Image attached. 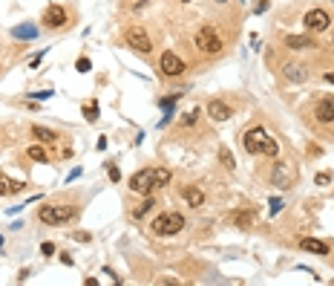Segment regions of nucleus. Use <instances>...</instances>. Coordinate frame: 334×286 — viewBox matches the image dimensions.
Wrapping results in <instances>:
<instances>
[{
    "label": "nucleus",
    "instance_id": "obj_1",
    "mask_svg": "<svg viewBox=\"0 0 334 286\" xmlns=\"http://www.w3.org/2000/svg\"><path fill=\"white\" fill-rule=\"evenodd\" d=\"M242 145H245V151L251 153V156H259V153H262V156H277V153H280L277 142L265 133L262 127H251V130L242 136Z\"/></svg>",
    "mask_w": 334,
    "mask_h": 286
},
{
    "label": "nucleus",
    "instance_id": "obj_2",
    "mask_svg": "<svg viewBox=\"0 0 334 286\" xmlns=\"http://www.w3.org/2000/svg\"><path fill=\"white\" fill-rule=\"evenodd\" d=\"M75 217V206H66V203H52V206H41L38 211V220L44 225H61V223H70Z\"/></svg>",
    "mask_w": 334,
    "mask_h": 286
},
{
    "label": "nucleus",
    "instance_id": "obj_3",
    "mask_svg": "<svg viewBox=\"0 0 334 286\" xmlns=\"http://www.w3.org/2000/svg\"><path fill=\"white\" fill-rule=\"evenodd\" d=\"M153 234H158V237H170V234H179L182 228H185V217L179 214V211H164V214H158L156 220H153Z\"/></svg>",
    "mask_w": 334,
    "mask_h": 286
},
{
    "label": "nucleus",
    "instance_id": "obj_4",
    "mask_svg": "<svg viewBox=\"0 0 334 286\" xmlns=\"http://www.w3.org/2000/svg\"><path fill=\"white\" fill-rule=\"evenodd\" d=\"M193 44L199 46V52H205V55H219L222 52V38L213 26H199L196 29Z\"/></svg>",
    "mask_w": 334,
    "mask_h": 286
},
{
    "label": "nucleus",
    "instance_id": "obj_5",
    "mask_svg": "<svg viewBox=\"0 0 334 286\" xmlns=\"http://www.w3.org/2000/svg\"><path fill=\"white\" fill-rule=\"evenodd\" d=\"M127 185H130V191H136V194H144V197H147V194H153V191H156V174H153V168L136 170Z\"/></svg>",
    "mask_w": 334,
    "mask_h": 286
},
{
    "label": "nucleus",
    "instance_id": "obj_6",
    "mask_svg": "<svg viewBox=\"0 0 334 286\" xmlns=\"http://www.w3.org/2000/svg\"><path fill=\"white\" fill-rule=\"evenodd\" d=\"M187 64L179 58L176 52H161V58H158V72L161 75H167V78H176V75H182L185 72Z\"/></svg>",
    "mask_w": 334,
    "mask_h": 286
},
{
    "label": "nucleus",
    "instance_id": "obj_7",
    "mask_svg": "<svg viewBox=\"0 0 334 286\" xmlns=\"http://www.w3.org/2000/svg\"><path fill=\"white\" fill-rule=\"evenodd\" d=\"M124 44H130L136 52H144V55L153 49V44H150V35H147L141 26H130V29H127V32H124Z\"/></svg>",
    "mask_w": 334,
    "mask_h": 286
},
{
    "label": "nucleus",
    "instance_id": "obj_8",
    "mask_svg": "<svg viewBox=\"0 0 334 286\" xmlns=\"http://www.w3.org/2000/svg\"><path fill=\"white\" fill-rule=\"evenodd\" d=\"M44 23L49 29H63V26H66V9L58 6V3H52V6L44 12Z\"/></svg>",
    "mask_w": 334,
    "mask_h": 286
},
{
    "label": "nucleus",
    "instance_id": "obj_9",
    "mask_svg": "<svg viewBox=\"0 0 334 286\" xmlns=\"http://www.w3.org/2000/svg\"><path fill=\"white\" fill-rule=\"evenodd\" d=\"M303 23H306V29H311V32H323V29H328V15H325L323 9H311L306 12V18H303Z\"/></svg>",
    "mask_w": 334,
    "mask_h": 286
},
{
    "label": "nucleus",
    "instance_id": "obj_10",
    "mask_svg": "<svg viewBox=\"0 0 334 286\" xmlns=\"http://www.w3.org/2000/svg\"><path fill=\"white\" fill-rule=\"evenodd\" d=\"M282 75L288 81H294V84H303V81L308 78V67L299 61H285L282 64Z\"/></svg>",
    "mask_w": 334,
    "mask_h": 286
},
{
    "label": "nucleus",
    "instance_id": "obj_11",
    "mask_svg": "<svg viewBox=\"0 0 334 286\" xmlns=\"http://www.w3.org/2000/svg\"><path fill=\"white\" fill-rule=\"evenodd\" d=\"M230 113H233V110H230L225 101H219V99H211V101H208V116H211L213 122H228Z\"/></svg>",
    "mask_w": 334,
    "mask_h": 286
},
{
    "label": "nucleus",
    "instance_id": "obj_12",
    "mask_svg": "<svg viewBox=\"0 0 334 286\" xmlns=\"http://www.w3.org/2000/svg\"><path fill=\"white\" fill-rule=\"evenodd\" d=\"M314 116H317V122L331 125V122H334V99H323V101H320V104L314 107Z\"/></svg>",
    "mask_w": 334,
    "mask_h": 286
},
{
    "label": "nucleus",
    "instance_id": "obj_13",
    "mask_svg": "<svg viewBox=\"0 0 334 286\" xmlns=\"http://www.w3.org/2000/svg\"><path fill=\"white\" fill-rule=\"evenodd\" d=\"M271 182L280 188H288L291 185V168L288 165H282V162H277L274 165V174H271Z\"/></svg>",
    "mask_w": 334,
    "mask_h": 286
},
{
    "label": "nucleus",
    "instance_id": "obj_14",
    "mask_svg": "<svg viewBox=\"0 0 334 286\" xmlns=\"http://www.w3.org/2000/svg\"><path fill=\"white\" fill-rule=\"evenodd\" d=\"M299 249L311 251V254H328V243L317 240V237H303V240H299Z\"/></svg>",
    "mask_w": 334,
    "mask_h": 286
},
{
    "label": "nucleus",
    "instance_id": "obj_15",
    "mask_svg": "<svg viewBox=\"0 0 334 286\" xmlns=\"http://www.w3.org/2000/svg\"><path fill=\"white\" fill-rule=\"evenodd\" d=\"M12 38H20V41H35V38H38V26H32V23L12 26Z\"/></svg>",
    "mask_w": 334,
    "mask_h": 286
},
{
    "label": "nucleus",
    "instance_id": "obj_16",
    "mask_svg": "<svg viewBox=\"0 0 334 286\" xmlns=\"http://www.w3.org/2000/svg\"><path fill=\"white\" fill-rule=\"evenodd\" d=\"M182 197H185V203H187L190 208L205 206V194L199 191V188H185V191H182Z\"/></svg>",
    "mask_w": 334,
    "mask_h": 286
},
{
    "label": "nucleus",
    "instance_id": "obj_17",
    "mask_svg": "<svg viewBox=\"0 0 334 286\" xmlns=\"http://www.w3.org/2000/svg\"><path fill=\"white\" fill-rule=\"evenodd\" d=\"M32 136H35L41 145H49V142H55V139H58V133H55V130H49V127H41V125L32 127Z\"/></svg>",
    "mask_w": 334,
    "mask_h": 286
},
{
    "label": "nucleus",
    "instance_id": "obj_18",
    "mask_svg": "<svg viewBox=\"0 0 334 286\" xmlns=\"http://www.w3.org/2000/svg\"><path fill=\"white\" fill-rule=\"evenodd\" d=\"M230 223L237 225V228H251L254 214H251V211H233V214H230Z\"/></svg>",
    "mask_w": 334,
    "mask_h": 286
},
{
    "label": "nucleus",
    "instance_id": "obj_19",
    "mask_svg": "<svg viewBox=\"0 0 334 286\" xmlns=\"http://www.w3.org/2000/svg\"><path fill=\"white\" fill-rule=\"evenodd\" d=\"M314 41L311 38H303V35H288L285 38V46H291V49H306V46H311Z\"/></svg>",
    "mask_w": 334,
    "mask_h": 286
},
{
    "label": "nucleus",
    "instance_id": "obj_20",
    "mask_svg": "<svg viewBox=\"0 0 334 286\" xmlns=\"http://www.w3.org/2000/svg\"><path fill=\"white\" fill-rule=\"evenodd\" d=\"M153 206H156V199H153V197L147 194V197H144V203H141V206L136 208V211H132V217H136V220H141L144 214H150V211H153Z\"/></svg>",
    "mask_w": 334,
    "mask_h": 286
},
{
    "label": "nucleus",
    "instance_id": "obj_21",
    "mask_svg": "<svg viewBox=\"0 0 334 286\" xmlns=\"http://www.w3.org/2000/svg\"><path fill=\"white\" fill-rule=\"evenodd\" d=\"M153 174H156V188H167V182L173 177L167 168H153Z\"/></svg>",
    "mask_w": 334,
    "mask_h": 286
},
{
    "label": "nucleus",
    "instance_id": "obj_22",
    "mask_svg": "<svg viewBox=\"0 0 334 286\" xmlns=\"http://www.w3.org/2000/svg\"><path fill=\"white\" fill-rule=\"evenodd\" d=\"M29 159H35V162H49V156H46V151H44V145H32V148H29Z\"/></svg>",
    "mask_w": 334,
    "mask_h": 286
},
{
    "label": "nucleus",
    "instance_id": "obj_23",
    "mask_svg": "<svg viewBox=\"0 0 334 286\" xmlns=\"http://www.w3.org/2000/svg\"><path fill=\"white\" fill-rule=\"evenodd\" d=\"M84 119H87V122H95L98 119V101H87V104H84Z\"/></svg>",
    "mask_w": 334,
    "mask_h": 286
},
{
    "label": "nucleus",
    "instance_id": "obj_24",
    "mask_svg": "<svg viewBox=\"0 0 334 286\" xmlns=\"http://www.w3.org/2000/svg\"><path fill=\"white\" fill-rule=\"evenodd\" d=\"M219 159H222V165H225L228 170H233V168H237V162H233V156H230V151H228V148H219Z\"/></svg>",
    "mask_w": 334,
    "mask_h": 286
},
{
    "label": "nucleus",
    "instance_id": "obj_25",
    "mask_svg": "<svg viewBox=\"0 0 334 286\" xmlns=\"http://www.w3.org/2000/svg\"><path fill=\"white\" fill-rule=\"evenodd\" d=\"M107 174H110V179H113V182H121V170L115 168V165H107Z\"/></svg>",
    "mask_w": 334,
    "mask_h": 286
},
{
    "label": "nucleus",
    "instance_id": "obj_26",
    "mask_svg": "<svg viewBox=\"0 0 334 286\" xmlns=\"http://www.w3.org/2000/svg\"><path fill=\"white\" fill-rule=\"evenodd\" d=\"M196 119H199V110H190V113L182 119V125H196Z\"/></svg>",
    "mask_w": 334,
    "mask_h": 286
},
{
    "label": "nucleus",
    "instance_id": "obj_27",
    "mask_svg": "<svg viewBox=\"0 0 334 286\" xmlns=\"http://www.w3.org/2000/svg\"><path fill=\"white\" fill-rule=\"evenodd\" d=\"M314 182H317V185H328V182H331V174H325V170H323V174H317V177H314Z\"/></svg>",
    "mask_w": 334,
    "mask_h": 286
},
{
    "label": "nucleus",
    "instance_id": "obj_28",
    "mask_svg": "<svg viewBox=\"0 0 334 286\" xmlns=\"http://www.w3.org/2000/svg\"><path fill=\"white\" fill-rule=\"evenodd\" d=\"M75 67H78V72H89V67H92V64H89V58H78V64H75Z\"/></svg>",
    "mask_w": 334,
    "mask_h": 286
},
{
    "label": "nucleus",
    "instance_id": "obj_29",
    "mask_svg": "<svg viewBox=\"0 0 334 286\" xmlns=\"http://www.w3.org/2000/svg\"><path fill=\"white\" fill-rule=\"evenodd\" d=\"M268 206H271V214H280V208H282V199H280V197H274L271 203H268Z\"/></svg>",
    "mask_w": 334,
    "mask_h": 286
},
{
    "label": "nucleus",
    "instance_id": "obj_30",
    "mask_svg": "<svg viewBox=\"0 0 334 286\" xmlns=\"http://www.w3.org/2000/svg\"><path fill=\"white\" fill-rule=\"evenodd\" d=\"M18 191H23V182L12 179V182H9V194H18Z\"/></svg>",
    "mask_w": 334,
    "mask_h": 286
},
{
    "label": "nucleus",
    "instance_id": "obj_31",
    "mask_svg": "<svg viewBox=\"0 0 334 286\" xmlns=\"http://www.w3.org/2000/svg\"><path fill=\"white\" fill-rule=\"evenodd\" d=\"M41 254L52 258V254H55V246H52V243H44V246H41Z\"/></svg>",
    "mask_w": 334,
    "mask_h": 286
},
{
    "label": "nucleus",
    "instance_id": "obj_32",
    "mask_svg": "<svg viewBox=\"0 0 334 286\" xmlns=\"http://www.w3.org/2000/svg\"><path fill=\"white\" fill-rule=\"evenodd\" d=\"M9 182H12V179L0 177V197H3V194H9Z\"/></svg>",
    "mask_w": 334,
    "mask_h": 286
},
{
    "label": "nucleus",
    "instance_id": "obj_33",
    "mask_svg": "<svg viewBox=\"0 0 334 286\" xmlns=\"http://www.w3.org/2000/svg\"><path fill=\"white\" fill-rule=\"evenodd\" d=\"M265 9H268V0H259V3L254 6V12H256V15H259V12H265Z\"/></svg>",
    "mask_w": 334,
    "mask_h": 286
},
{
    "label": "nucleus",
    "instance_id": "obj_34",
    "mask_svg": "<svg viewBox=\"0 0 334 286\" xmlns=\"http://www.w3.org/2000/svg\"><path fill=\"white\" fill-rule=\"evenodd\" d=\"M75 240H81V243H87V240H89V234H87V232H78V234H75Z\"/></svg>",
    "mask_w": 334,
    "mask_h": 286
},
{
    "label": "nucleus",
    "instance_id": "obj_35",
    "mask_svg": "<svg viewBox=\"0 0 334 286\" xmlns=\"http://www.w3.org/2000/svg\"><path fill=\"white\" fill-rule=\"evenodd\" d=\"M325 81H328V84H334V72H325Z\"/></svg>",
    "mask_w": 334,
    "mask_h": 286
},
{
    "label": "nucleus",
    "instance_id": "obj_36",
    "mask_svg": "<svg viewBox=\"0 0 334 286\" xmlns=\"http://www.w3.org/2000/svg\"><path fill=\"white\" fill-rule=\"evenodd\" d=\"M182 3H190V0H182Z\"/></svg>",
    "mask_w": 334,
    "mask_h": 286
},
{
    "label": "nucleus",
    "instance_id": "obj_37",
    "mask_svg": "<svg viewBox=\"0 0 334 286\" xmlns=\"http://www.w3.org/2000/svg\"><path fill=\"white\" fill-rule=\"evenodd\" d=\"M219 3H225V0H219Z\"/></svg>",
    "mask_w": 334,
    "mask_h": 286
}]
</instances>
